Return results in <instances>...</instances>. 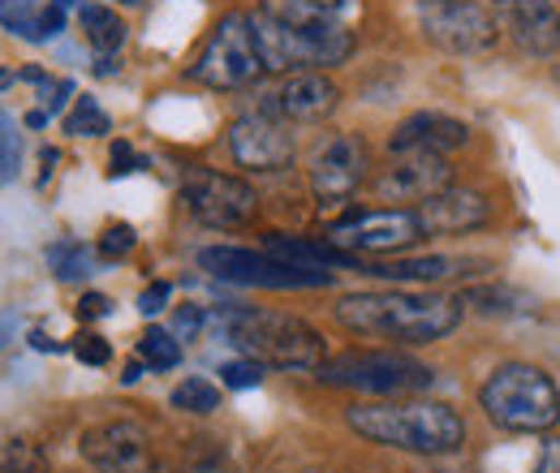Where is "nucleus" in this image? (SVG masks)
<instances>
[{
	"mask_svg": "<svg viewBox=\"0 0 560 473\" xmlns=\"http://www.w3.org/2000/svg\"><path fill=\"white\" fill-rule=\"evenodd\" d=\"M337 323L366 340H397V344H431L444 340L462 323V306L440 293H350L337 301Z\"/></svg>",
	"mask_w": 560,
	"mask_h": 473,
	"instance_id": "obj_1",
	"label": "nucleus"
},
{
	"mask_svg": "<svg viewBox=\"0 0 560 473\" xmlns=\"http://www.w3.org/2000/svg\"><path fill=\"white\" fill-rule=\"evenodd\" d=\"M346 422L366 444L419 452V457H453L466 444L462 413L440 401H366L353 405Z\"/></svg>",
	"mask_w": 560,
	"mask_h": 473,
	"instance_id": "obj_2",
	"label": "nucleus"
},
{
	"mask_svg": "<svg viewBox=\"0 0 560 473\" xmlns=\"http://www.w3.org/2000/svg\"><path fill=\"white\" fill-rule=\"evenodd\" d=\"M224 336L250 362L277 370H319L328 362L324 336L306 319L280 310H246V306L224 310Z\"/></svg>",
	"mask_w": 560,
	"mask_h": 473,
	"instance_id": "obj_3",
	"label": "nucleus"
},
{
	"mask_svg": "<svg viewBox=\"0 0 560 473\" xmlns=\"http://www.w3.org/2000/svg\"><path fill=\"white\" fill-rule=\"evenodd\" d=\"M250 31L259 44L264 69L302 73V69L346 66L353 57V35L341 22H284L277 13H250Z\"/></svg>",
	"mask_w": 560,
	"mask_h": 473,
	"instance_id": "obj_4",
	"label": "nucleus"
},
{
	"mask_svg": "<svg viewBox=\"0 0 560 473\" xmlns=\"http://www.w3.org/2000/svg\"><path fill=\"white\" fill-rule=\"evenodd\" d=\"M479 405L500 430L544 435L560 422V388L530 362H504L488 375Z\"/></svg>",
	"mask_w": 560,
	"mask_h": 473,
	"instance_id": "obj_5",
	"label": "nucleus"
},
{
	"mask_svg": "<svg viewBox=\"0 0 560 473\" xmlns=\"http://www.w3.org/2000/svg\"><path fill=\"white\" fill-rule=\"evenodd\" d=\"M435 370L406 357L397 348H353L341 357H328L319 366V383L328 388H350V392H366V397H401V392H419L431 388Z\"/></svg>",
	"mask_w": 560,
	"mask_h": 473,
	"instance_id": "obj_6",
	"label": "nucleus"
},
{
	"mask_svg": "<svg viewBox=\"0 0 560 473\" xmlns=\"http://www.w3.org/2000/svg\"><path fill=\"white\" fill-rule=\"evenodd\" d=\"M259 73H264V57H259V44L250 31V13L220 17L211 39L203 44V52L190 66V78L211 86V91H242Z\"/></svg>",
	"mask_w": 560,
	"mask_h": 473,
	"instance_id": "obj_7",
	"label": "nucleus"
},
{
	"mask_svg": "<svg viewBox=\"0 0 560 473\" xmlns=\"http://www.w3.org/2000/svg\"><path fill=\"white\" fill-rule=\"evenodd\" d=\"M199 268L215 280L242 284V288H328L332 271L293 268L268 250H242V246H208L199 250Z\"/></svg>",
	"mask_w": 560,
	"mask_h": 473,
	"instance_id": "obj_8",
	"label": "nucleus"
},
{
	"mask_svg": "<svg viewBox=\"0 0 560 473\" xmlns=\"http://www.w3.org/2000/svg\"><path fill=\"white\" fill-rule=\"evenodd\" d=\"M419 31L427 35V44L453 57L488 52L500 39L495 17L479 0H419Z\"/></svg>",
	"mask_w": 560,
	"mask_h": 473,
	"instance_id": "obj_9",
	"label": "nucleus"
},
{
	"mask_svg": "<svg viewBox=\"0 0 560 473\" xmlns=\"http://www.w3.org/2000/svg\"><path fill=\"white\" fill-rule=\"evenodd\" d=\"M422 237L427 228H422L419 211H401V206L353 211L328 228V241L350 255H401V250H415Z\"/></svg>",
	"mask_w": 560,
	"mask_h": 473,
	"instance_id": "obj_10",
	"label": "nucleus"
},
{
	"mask_svg": "<svg viewBox=\"0 0 560 473\" xmlns=\"http://www.w3.org/2000/svg\"><path fill=\"white\" fill-rule=\"evenodd\" d=\"M182 203L208 228H242V224L255 220L259 194L242 177H229V173H215V168H195L182 181Z\"/></svg>",
	"mask_w": 560,
	"mask_h": 473,
	"instance_id": "obj_11",
	"label": "nucleus"
},
{
	"mask_svg": "<svg viewBox=\"0 0 560 473\" xmlns=\"http://www.w3.org/2000/svg\"><path fill=\"white\" fill-rule=\"evenodd\" d=\"M371 173V151L358 134H332L311 155V190L324 206L350 203Z\"/></svg>",
	"mask_w": 560,
	"mask_h": 473,
	"instance_id": "obj_12",
	"label": "nucleus"
},
{
	"mask_svg": "<svg viewBox=\"0 0 560 473\" xmlns=\"http://www.w3.org/2000/svg\"><path fill=\"white\" fill-rule=\"evenodd\" d=\"M229 155L237 159V168L280 173L293 164V134L272 113H246L229 126Z\"/></svg>",
	"mask_w": 560,
	"mask_h": 473,
	"instance_id": "obj_13",
	"label": "nucleus"
},
{
	"mask_svg": "<svg viewBox=\"0 0 560 473\" xmlns=\"http://www.w3.org/2000/svg\"><path fill=\"white\" fill-rule=\"evenodd\" d=\"M448 186H453V164L444 155H431V151L397 155L375 177V194L384 203H427V199L444 194Z\"/></svg>",
	"mask_w": 560,
	"mask_h": 473,
	"instance_id": "obj_14",
	"label": "nucleus"
},
{
	"mask_svg": "<svg viewBox=\"0 0 560 473\" xmlns=\"http://www.w3.org/2000/svg\"><path fill=\"white\" fill-rule=\"evenodd\" d=\"M337 104H341L337 82L324 78L319 69H302V73H284V82L268 95L264 113H272L280 121H324Z\"/></svg>",
	"mask_w": 560,
	"mask_h": 473,
	"instance_id": "obj_15",
	"label": "nucleus"
},
{
	"mask_svg": "<svg viewBox=\"0 0 560 473\" xmlns=\"http://www.w3.org/2000/svg\"><path fill=\"white\" fill-rule=\"evenodd\" d=\"M82 457L100 473H142L147 465V430L139 422H104L82 435Z\"/></svg>",
	"mask_w": 560,
	"mask_h": 473,
	"instance_id": "obj_16",
	"label": "nucleus"
},
{
	"mask_svg": "<svg viewBox=\"0 0 560 473\" xmlns=\"http://www.w3.org/2000/svg\"><path fill=\"white\" fill-rule=\"evenodd\" d=\"M500 22L526 57H552L560 48V13L552 0H504Z\"/></svg>",
	"mask_w": 560,
	"mask_h": 473,
	"instance_id": "obj_17",
	"label": "nucleus"
},
{
	"mask_svg": "<svg viewBox=\"0 0 560 473\" xmlns=\"http://www.w3.org/2000/svg\"><path fill=\"white\" fill-rule=\"evenodd\" d=\"M470 142V126L448 117V113H415L406 117L393 138H388V151L393 155H410V151H431V155H448L457 146Z\"/></svg>",
	"mask_w": 560,
	"mask_h": 473,
	"instance_id": "obj_18",
	"label": "nucleus"
},
{
	"mask_svg": "<svg viewBox=\"0 0 560 473\" xmlns=\"http://www.w3.org/2000/svg\"><path fill=\"white\" fill-rule=\"evenodd\" d=\"M419 220H422V228H427V237H431V233H435V237L475 233V228H483L491 220V203H488V194H479V190H453V186H448L444 194L419 203Z\"/></svg>",
	"mask_w": 560,
	"mask_h": 473,
	"instance_id": "obj_19",
	"label": "nucleus"
},
{
	"mask_svg": "<svg viewBox=\"0 0 560 473\" xmlns=\"http://www.w3.org/2000/svg\"><path fill=\"white\" fill-rule=\"evenodd\" d=\"M470 268L466 259H444V255H431V259H397V263H362L366 275L375 280H397V284H435V280H453Z\"/></svg>",
	"mask_w": 560,
	"mask_h": 473,
	"instance_id": "obj_20",
	"label": "nucleus"
},
{
	"mask_svg": "<svg viewBox=\"0 0 560 473\" xmlns=\"http://www.w3.org/2000/svg\"><path fill=\"white\" fill-rule=\"evenodd\" d=\"M78 22H82V31H86V44H91L95 52H104V57H113V52L126 44V22H121V13L108 9V4H82V9H78Z\"/></svg>",
	"mask_w": 560,
	"mask_h": 473,
	"instance_id": "obj_21",
	"label": "nucleus"
},
{
	"mask_svg": "<svg viewBox=\"0 0 560 473\" xmlns=\"http://www.w3.org/2000/svg\"><path fill=\"white\" fill-rule=\"evenodd\" d=\"M350 0H264L268 13L284 22H341Z\"/></svg>",
	"mask_w": 560,
	"mask_h": 473,
	"instance_id": "obj_22",
	"label": "nucleus"
},
{
	"mask_svg": "<svg viewBox=\"0 0 560 473\" xmlns=\"http://www.w3.org/2000/svg\"><path fill=\"white\" fill-rule=\"evenodd\" d=\"M0 26L13 31L18 39L44 44V9L35 0H0Z\"/></svg>",
	"mask_w": 560,
	"mask_h": 473,
	"instance_id": "obj_23",
	"label": "nucleus"
},
{
	"mask_svg": "<svg viewBox=\"0 0 560 473\" xmlns=\"http://www.w3.org/2000/svg\"><path fill=\"white\" fill-rule=\"evenodd\" d=\"M168 405L182 409V413H199V417H208L220 409V388L203 379V375H190L186 383H177L173 388V397H168Z\"/></svg>",
	"mask_w": 560,
	"mask_h": 473,
	"instance_id": "obj_24",
	"label": "nucleus"
},
{
	"mask_svg": "<svg viewBox=\"0 0 560 473\" xmlns=\"http://www.w3.org/2000/svg\"><path fill=\"white\" fill-rule=\"evenodd\" d=\"M139 357L151 370H173L182 362V340L164 332V328H147L139 340Z\"/></svg>",
	"mask_w": 560,
	"mask_h": 473,
	"instance_id": "obj_25",
	"label": "nucleus"
},
{
	"mask_svg": "<svg viewBox=\"0 0 560 473\" xmlns=\"http://www.w3.org/2000/svg\"><path fill=\"white\" fill-rule=\"evenodd\" d=\"M108 130H113V121H108V113L91 95H82L73 104V113L66 117V134L70 138H104Z\"/></svg>",
	"mask_w": 560,
	"mask_h": 473,
	"instance_id": "obj_26",
	"label": "nucleus"
},
{
	"mask_svg": "<svg viewBox=\"0 0 560 473\" xmlns=\"http://www.w3.org/2000/svg\"><path fill=\"white\" fill-rule=\"evenodd\" d=\"M48 263L61 280H82V275H91V250L82 241H61L48 250Z\"/></svg>",
	"mask_w": 560,
	"mask_h": 473,
	"instance_id": "obj_27",
	"label": "nucleus"
},
{
	"mask_svg": "<svg viewBox=\"0 0 560 473\" xmlns=\"http://www.w3.org/2000/svg\"><path fill=\"white\" fill-rule=\"evenodd\" d=\"M466 301L479 306L483 315H513V310H522V306H513V301H530V297H522V293H513V288H470Z\"/></svg>",
	"mask_w": 560,
	"mask_h": 473,
	"instance_id": "obj_28",
	"label": "nucleus"
},
{
	"mask_svg": "<svg viewBox=\"0 0 560 473\" xmlns=\"http://www.w3.org/2000/svg\"><path fill=\"white\" fill-rule=\"evenodd\" d=\"M18 155H22L18 126H13V117L0 108V181H13V177H18Z\"/></svg>",
	"mask_w": 560,
	"mask_h": 473,
	"instance_id": "obj_29",
	"label": "nucleus"
},
{
	"mask_svg": "<svg viewBox=\"0 0 560 473\" xmlns=\"http://www.w3.org/2000/svg\"><path fill=\"white\" fill-rule=\"evenodd\" d=\"M264 370H268V366L242 357V362H224V366H220V379H224V388L242 392V388H259V383H264Z\"/></svg>",
	"mask_w": 560,
	"mask_h": 473,
	"instance_id": "obj_30",
	"label": "nucleus"
},
{
	"mask_svg": "<svg viewBox=\"0 0 560 473\" xmlns=\"http://www.w3.org/2000/svg\"><path fill=\"white\" fill-rule=\"evenodd\" d=\"M73 357L86 362V366H108L113 348H108V340L100 336V332H82V336H73Z\"/></svg>",
	"mask_w": 560,
	"mask_h": 473,
	"instance_id": "obj_31",
	"label": "nucleus"
},
{
	"mask_svg": "<svg viewBox=\"0 0 560 473\" xmlns=\"http://www.w3.org/2000/svg\"><path fill=\"white\" fill-rule=\"evenodd\" d=\"M135 250V228L130 224H108L100 237V255L104 259H126Z\"/></svg>",
	"mask_w": 560,
	"mask_h": 473,
	"instance_id": "obj_32",
	"label": "nucleus"
},
{
	"mask_svg": "<svg viewBox=\"0 0 560 473\" xmlns=\"http://www.w3.org/2000/svg\"><path fill=\"white\" fill-rule=\"evenodd\" d=\"M203 332V306H182L173 319V336L177 340H199Z\"/></svg>",
	"mask_w": 560,
	"mask_h": 473,
	"instance_id": "obj_33",
	"label": "nucleus"
},
{
	"mask_svg": "<svg viewBox=\"0 0 560 473\" xmlns=\"http://www.w3.org/2000/svg\"><path fill=\"white\" fill-rule=\"evenodd\" d=\"M168 297H173V284L168 280H155V284H147L139 297V310L142 315H160L164 306H168Z\"/></svg>",
	"mask_w": 560,
	"mask_h": 473,
	"instance_id": "obj_34",
	"label": "nucleus"
},
{
	"mask_svg": "<svg viewBox=\"0 0 560 473\" xmlns=\"http://www.w3.org/2000/svg\"><path fill=\"white\" fill-rule=\"evenodd\" d=\"M113 310V301L104 297V293H86L82 301H78V319H104Z\"/></svg>",
	"mask_w": 560,
	"mask_h": 473,
	"instance_id": "obj_35",
	"label": "nucleus"
},
{
	"mask_svg": "<svg viewBox=\"0 0 560 473\" xmlns=\"http://www.w3.org/2000/svg\"><path fill=\"white\" fill-rule=\"evenodd\" d=\"M135 168H139V155L130 151V142H117V146H113V177L135 173Z\"/></svg>",
	"mask_w": 560,
	"mask_h": 473,
	"instance_id": "obj_36",
	"label": "nucleus"
},
{
	"mask_svg": "<svg viewBox=\"0 0 560 473\" xmlns=\"http://www.w3.org/2000/svg\"><path fill=\"white\" fill-rule=\"evenodd\" d=\"M535 473H560V439H548V444L539 448Z\"/></svg>",
	"mask_w": 560,
	"mask_h": 473,
	"instance_id": "obj_37",
	"label": "nucleus"
},
{
	"mask_svg": "<svg viewBox=\"0 0 560 473\" xmlns=\"http://www.w3.org/2000/svg\"><path fill=\"white\" fill-rule=\"evenodd\" d=\"M31 344H35L39 353H57V348H61L57 340H52V336H44V332H31Z\"/></svg>",
	"mask_w": 560,
	"mask_h": 473,
	"instance_id": "obj_38",
	"label": "nucleus"
},
{
	"mask_svg": "<svg viewBox=\"0 0 560 473\" xmlns=\"http://www.w3.org/2000/svg\"><path fill=\"white\" fill-rule=\"evenodd\" d=\"M26 126H31V130H44V126H48V108H35V113H26Z\"/></svg>",
	"mask_w": 560,
	"mask_h": 473,
	"instance_id": "obj_39",
	"label": "nucleus"
},
{
	"mask_svg": "<svg viewBox=\"0 0 560 473\" xmlns=\"http://www.w3.org/2000/svg\"><path fill=\"white\" fill-rule=\"evenodd\" d=\"M9 340H13V323H9V319H0V353L9 348Z\"/></svg>",
	"mask_w": 560,
	"mask_h": 473,
	"instance_id": "obj_40",
	"label": "nucleus"
},
{
	"mask_svg": "<svg viewBox=\"0 0 560 473\" xmlns=\"http://www.w3.org/2000/svg\"><path fill=\"white\" fill-rule=\"evenodd\" d=\"M139 375H142V366H139V362H135V366H126V375H121V379H126V383H135Z\"/></svg>",
	"mask_w": 560,
	"mask_h": 473,
	"instance_id": "obj_41",
	"label": "nucleus"
},
{
	"mask_svg": "<svg viewBox=\"0 0 560 473\" xmlns=\"http://www.w3.org/2000/svg\"><path fill=\"white\" fill-rule=\"evenodd\" d=\"M121 4H135V0H121Z\"/></svg>",
	"mask_w": 560,
	"mask_h": 473,
	"instance_id": "obj_42",
	"label": "nucleus"
},
{
	"mask_svg": "<svg viewBox=\"0 0 560 473\" xmlns=\"http://www.w3.org/2000/svg\"><path fill=\"white\" fill-rule=\"evenodd\" d=\"M151 473H160V470H151Z\"/></svg>",
	"mask_w": 560,
	"mask_h": 473,
	"instance_id": "obj_43",
	"label": "nucleus"
}]
</instances>
